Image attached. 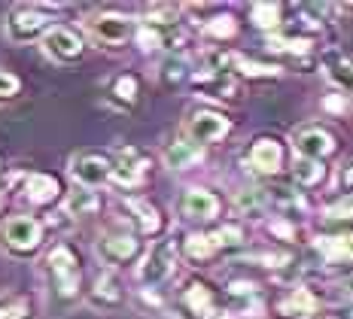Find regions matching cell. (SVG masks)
<instances>
[{
    "label": "cell",
    "instance_id": "obj_16",
    "mask_svg": "<svg viewBox=\"0 0 353 319\" xmlns=\"http://www.w3.org/2000/svg\"><path fill=\"white\" fill-rule=\"evenodd\" d=\"M317 252L326 262L341 265L353 262V234H338V237H317Z\"/></svg>",
    "mask_w": 353,
    "mask_h": 319
},
{
    "label": "cell",
    "instance_id": "obj_27",
    "mask_svg": "<svg viewBox=\"0 0 353 319\" xmlns=\"http://www.w3.org/2000/svg\"><path fill=\"white\" fill-rule=\"evenodd\" d=\"M110 94H113L122 107H131V103L137 101V79L134 76H119L113 83V92H110Z\"/></svg>",
    "mask_w": 353,
    "mask_h": 319
},
{
    "label": "cell",
    "instance_id": "obj_11",
    "mask_svg": "<svg viewBox=\"0 0 353 319\" xmlns=\"http://www.w3.org/2000/svg\"><path fill=\"white\" fill-rule=\"evenodd\" d=\"M141 252V240L131 234H107L98 240V256L107 265H128Z\"/></svg>",
    "mask_w": 353,
    "mask_h": 319
},
{
    "label": "cell",
    "instance_id": "obj_17",
    "mask_svg": "<svg viewBox=\"0 0 353 319\" xmlns=\"http://www.w3.org/2000/svg\"><path fill=\"white\" fill-rule=\"evenodd\" d=\"M195 161H201V146L192 143V140H174L165 150V165L171 170H186Z\"/></svg>",
    "mask_w": 353,
    "mask_h": 319
},
{
    "label": "cell",
    "instance_id": "obj_2",
    "mask_svg": "<svg viewBox=\"0 0 353 319\" xmlns=\"http://www.w3.org/2000/svg\"><path fill=\"white\" fill-rule=\"evenodd\" d=\"M43 240V228L34 216H12L0 228V243L12 252V256H31Z\"/></svg>",
    "mask_w": 353,
    "mask_h": 319
},
{
    "label": "cell",
    "instance_id": "obj_29",
    "mask_svg": "<svg viewBox=\"0 0 353 319\" xmlns=\"http://www.w3.org/2000/svg\"><path fill=\"white\" fill-rule=\"evenodd\" d=\"M186 70H189L186 61L171 58V61H165V68H161V79H165L168 85H176V83H183V79H186Z\"/></svg>",
    "mask_w": 353,
    "mask_h": 319
},
{
    "label": "cell",
    "instance_id": "obj_18",
    "mask_svg": "<svg viewBox=\"0 0 353 319\" xmlns=\"http://www.w3.org/2000/svg\"><path fill=\"white\" fill-rule=\"evenodd\" d=\"M25 195L34 204H49L58 198V180L49 174H31L25 180Z\"/></svg>",
    "mask_w": 353,
    "mask_h": 319
},
{
    "label": "cell",
    "instance_id": "obj_31",
    "mask_svg": "<svg viewBox=\"0 0 353 319\" xmlns=\"http://www.w3.org/2000/svg\"><path fill=\"white\" fill-rule=\"evenodd\" d=\"M326 216H329V219H350V216H353V198H344V201L332 204V207L326 210Z\"/></svg>",
    "mask_w": 353,
    "mask_h": 319
},
{
    "label": "cell",
    "instance_id": "obj_14",
    "mask_svg": "<svg viewBox=\"0 0 353 319\" xmlns=\"http://www.w3.org/2000/svg\"><path fill=\"white\" fill-rule=\"evenodd\" d=\"M146 176V158L137 150H122L119 161L113 165V183L122 185V189H134L141 185Z\"/></svg>",
    "mask_w": 353,
    "mask_h": 319
},
{
    "label": "cell",
    "instance_id": "obj_33",
    "mask_svg": "<svg viewBox=\"0 0 353 319\" xmlns=\"http://www.w3.org/2000/svg\"><path fill=\"white\" fill-rule=\"evenodd\" d=\"M0 319H25V304L16 301V304H6V307H0Z\"/></svg>",
    "mask_w": 353,
    "mask_h": 319
},
{
    "label": "cell",
    "instance_id": "obj_3",
    "mask_svg": "<svg viewBox=\"0 0 353 319\" xmlns=\"http://www.w3.org/2000/svg\"><path fill=\"white\" fill-rule=\"evenodd\" d=\"M52 19L49 12H43L40 6H16L6 19V40L10 43H28V40H37V37H46L52 31Z\"/></svg>",
    "mask_w": 353,
    "mask_h": 319
},
{
    "label": "cell",
    "instance_id": "obj_19",
    "mask_svg": "<svg viewBox=\"0 0 353 319\" xmlns=\"http://www.w3.org/2000/svg\"><path fill=\"white\" fill-rule=\"evenodd\" d=\"M98 207H101L98 195H94L92 189H85V185H73V192L68 195V201H64V210H68V216H77V219L92 216Z\"/></svg>",
    "mask_w": 353,
    "mask_h": 319
},
{
    "label": "cell",
    "instance_id": "obj_10",
    "mask_svg": "<svg viewBox=\"0 0 353 319\" xmlns=\"http://www.w3.org/2000/svg\"><path fill=\"white\" fill-rule=\"evenodd\" d=\"M229 119L219 116V113H210V110H201V113H195L192 119H189L186 131H189V140L192 143H216V140H223L225 134H229Z\"/></svg>",
    "mask_w": 353,
    "mask_h": 319
},
{
    "label": "cell",
    "instance_id": "obj_22",
    "mask_svg": "<svg viewBox=\"0 0 353 319\" xmlns=\"http://www.w3.org/2000/svg\"><path fill=\"white\" fill-rule=\"evenodd\" d=\"M128 210H131V216H134L137 228H141L143 234H156L159 231L161 219H159V210L152 204H146V201H141V198H134V201H128Z\"/></svg>",
    "mask_w": 353,
    "mask_h": 319
},
{
    "label": "cell",
    "instance_id": "obj_13",
    "mask_svg": "<svg viewBox=\"0 0 353 319\" xmlns=\"http://www.w3.org/2000/svg\"><path fill=\"white\" fill-rule=\"evenodd\" d=\"M247 165L250 170H256V174H277L283 165V150L277 140H256L253 146H250L247 152Z\"/></svg>",
    "mask_w": 353,
    "mask_h": 319
},
{
    "label": "cell",
    "instance_id": "obj_9",
    "mask_svg": "<svg viewBox=\"0 0 353 319\" xmlns=\"http://www.w3.org/2000/svg\"><path fill=\"white\" fill-rule=\"evenodd\" d=\"M292 146H296L299 158H326V155L335 152V140L329 131L317 128V125H305V128H299L296 134H292Z\"/></svg>",
    "mask_w": 353,
    "mask_h": 319
},
{
    "label": "cell",
    "instance_id": "obj_6",
    "mask_svg": "<svg viewBox=\"0 0 353 319\" xmlns=\"http://www.w3.org/2000/svg\"><path fill=\"white\" fill-rule=\"evenodd\" d=\"M241 237L244 234H241L238 225H225V228H219V231H213V234H192L186 240V256L192 258V262H208V258H213L219 249L238 247Z\"/></svg>",
    "mask_w": 353,
    "mask_h": 319
},
{
    "label": "cell",
    "instance_id": "obj_21",
    "mask_svg": "<svg viewBox=\"0 0 353 319\" xmlns=\"http://www.w3.org/2000/svg\"><path fill=\"white\" fill-rule=\"evenodd\" d=\"M183 301L195 316H213V310H216V301L204 283H189V289L183 292Z\"/></svg>",
    "mask_w": 353,
    "mask_h": 319
},
{
    "label": "cell",
    "instance_id": "obj_15",
    "mask_svg": "<svg viewBox=\"0 0 353 319\" xmlns=\"http://www.w3.org/2000/svg\"><path fill=\"white\" fill-rule=\"evenodd\" d=\"M180 210L189 219H213L219 213V198L208 189H189L180 198Z\"/></svg>",
    "mask_w": 353,
    "mask_h": 319
},
{
    "label": "cell",
    "instance_id": "obj_4",
    "mask_svg": "<svg viewBox=\"0 0 353 319\" xmlns=\"http://www.w3.org/2000/svg\"><path fill=\"white\" fill-rule=\"evenodd\" d=\"M46 265H49V274H52L58 295H61V298H73L79 289V262H77V256H73V249L68 243H58L46 256Z\"/></svg>",
    "mask_w": 353,
    "mask_h": 319
},
{
    "label": "cell",
    "instance_id": "obj_23",
    "mask_svg": "<svg viewBox=\"0 0 353 319\" xmlns=\"http://www.w3.org/2000/svg\"><path fill=\"white\" fill-rule=\"evenodd\" d=\"M92 304H101V307H116V304H122V289H119V283H116L113 274L98 277L94 292H92Z\"/></svg>",
    "mask_w": 353,
    "mask_h": 319
},
{
    "label": "cell",
    "instance_id": "obj_7",
    "mask_svg": "<svg viewBox=\"0 0 353 319\" xmlns=\"http://www.w3.org/2000/svg\"><path fill=\"white\" fill-rule=\"evenodd\" d=\"M70 174L79 185L94 189V185H104L107 180H113V161H110L107 155L85 152V155H77V158H73Z\"/></svg>",
    "mask_w": 353,
    "mask_h": 319
},
{
    "label": "cell",
    "instance_id": "obj_32",
    "mask_svg": "<svg viewBox=\"0 0 353 319\" xmlns=\"http://www.w3.org/2000/svg\"><path fill=\"white\" fill-rule=\"evenodd\" d=\"M338 192H353V165H344L338 170V180H335Z\"/></svg>",
    "mask_w": 353,
    "mask_h": 319
},
{
    "label": "cell",
    "instance_id": "obj_20",
    "mask_svg": "<svg viewBox=\"0 0 353 319\" xmlns=\"http://www.w3.org/2000/svg\"><path fill=\"white\" fill-rule=\"evenodd\" d=\"M314 310H317V298H314L311 289H305V286L292 289V292L281 301V313L283 316H311Z\"/></svg>",
    "mask_w": 353,
    "mask_h": 319
},
{
    "label": "cell",
    "instance_id": "obj_30",
    "mask_svg": "<svg viewBox=\"0 0 353 319\" xmlns=\"http://www.w3.org/2000/svg\"><path fill=\"white\" fill-rule=\"evenodd\" d=\"M19 76H12L10 70H0V103H6V101H12L19 94Z\"/></svg>",
    "mask_w": 353,
    "mask_h": 319
},
{
    "label": "cell",
    "instance_id": "obj_12",
    "mask_svg": "<svg viewBox=\"0 0 353 319\" xmlns=\"http://www.w3.org/2000/svg\"><path fill=\"white\" fill-rule=\"evenodd\" d=\"M192 85L195 92L201 94V98H216V101H229L238 94V83L232 79V73L225 70H204L198 73V76H192Z\"/></svg>",
    "mask_w": 353,
    "mask_h": 319
},
{
    "label": "cell",
    "instance_id": "obj_8",
    "mask_svg": "<svg viewBox=\"0 0 353 319\" xmlns=\"http://www.w3.org/2000/svg\"><path fill=\"white\" fill-rule=\"evenodd\" d=\"M83 49L85 46H83V40H79V34L70 31V28H52V31L43 37V52L61 64L79 61V58H83Z\"/></svg>",
    "mask_w": 353,
    "mask_h": 319
},
{
    "label": "cell",
    "instance_id": "obj_24",
    "mask_svg": "<svg viewBox=\"0 0 353 319\" xmlns=\"http://www.w3.org/2000/svg\"><path fill=\"white\" fill-rule=\"evenodd\" d=\"M292 176L299 185H314L323 180V165L314 158H296L292 161Z\"/></svg>",
    "mask_w": 353,
    "mask_h": 319
},
{
    "label": "cell",
    "instance_id": "obj_28",
    "mask_svg": "<svg viewBox=\"0 0 353 319\" xmlns=\"http://www.w3.org/2000/svg\"><path fill=\"white\" fill-rule=\"evenodd\" d=\"M234 19L232 16H216V19H210L208 25H204V34L208 37H216V40H229V37H234Z\"/></svg>",
    "mask_w": 353,
    "mask_h": 319
},
{
    "label": "cell",
    "instance_id": "obj_25",
    "mask_svg": "<svg viewBox=\"0 0 353 319\" xmlns=\"http://www.w3.org/2000/svg\"><path fill=\"white\" fill-rule=\"evenodd\" d=\"M326 76L332 79V85H338L341 92L353 94V61H332L326 68Z\"/></svg>",
    "mask_w": 353,
    "mask_h": 319
},
{
    "label": "cell",
    "instance_id": "obj_1",
    "mask_svg": "<svg viewBox=\"0 0 353 319\" xmlns=\"http://www.w3.org/2000/svg\"><path fill=\"white\" fill-rule=\"evenodd\" d=\"M176 256H180V249H176L174 237H165V240H156L150 247V252L143 256L141 268H137V280H141L143 286L156 289L161 286L168 277L174 274L176 268Z\"/></svg>",
    "mask_w": 353,
    "mask_h": 319
},
{
    "label": "cell",
    "instance_id": "obj_5",
    "mask_svg": "<svg viewBox=\"0 0 353 319\" xmlns=\"http://www.w3.org/2000/svg\"><path fill=\"white\" fill-rule=\"evenodd\" d=\"M88 37L101 46H122L131 37H137V25L125 16H116V12H104V16L88 19Z\"/></svg>",
    "mask_w": 353,
    "mask_h": 319
},
{
    "label": "cell",
    "instance_id": "obj_26",
    "mask_svg": "<svg viewBox=\"0 0 353 319\" xmlns=\"http://www.w3.org/2000/svg\"><path fill=\"white\" fill-rule=\"evenodd\" d=\"M250 16H253V21L262 28V31H271V28L281 25V6L277 3H256L253 10H250Z\"/></svg>",
    "mask_w": 353,
    "mask_h": 319
}]
</instances>
